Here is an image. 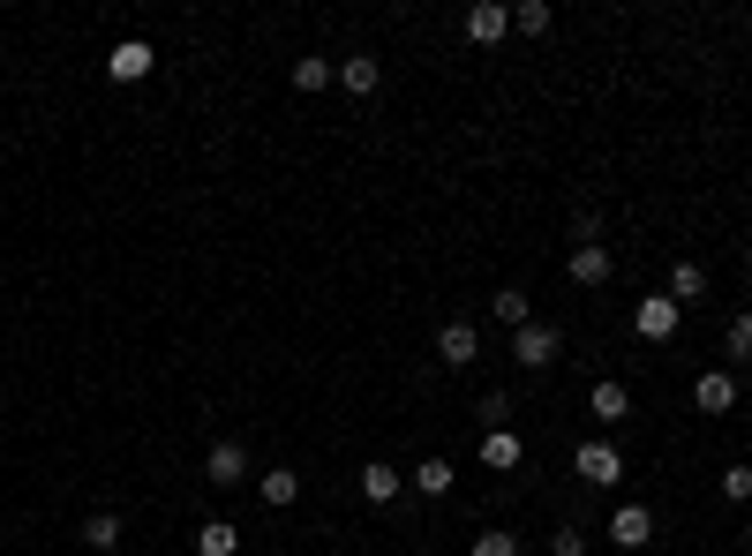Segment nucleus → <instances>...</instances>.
I'll list each match as a JSON object with an SVG mask.
<instances>
[{
  "label": "nucleus",
  "mask_w": 752,
  "mask_h": 556,
  "mask_svg": "<svg viewBox=\"0 0 752 556\" xmlns=\"http://www.w3.org/2000/svg\"><path fill=\"white\" fill-rule=\"evenodd\" d=\"M204 481H211V489H241V481H249V444L218 436V444H211V459H204Z\"/></svg>",
  "instance_id": "1"
},
{
  "label": "nucleus",
  "mask_w": 752,
  "mask_h": 556,
  "mask_svg": "<svg viewBox=\"0 0 752 556\" xmlns=\"http://www.w3.org/2000/svg\"><path fill=\"white\" fill-rule=\"evenodd\" d=\"M572 467H580V481H594V489H602V481H625V459H617L610 436H587L580 451H572Z\"/></svg>",
  "instance_id": "2"
},
{
  "label": "nucleus",
  "mask_w": 752,
  "mask_h": 556,
  "mask_svg": "<svg viewBox=\"0 0 752 556\" xmlns=\"http://www.w3.org/2000/svg\"><path fill=\"white\" fill-rule=\"evenodd\" d=\"M151 68H159V53H151V39H121L114 53H106V76H114V84H143Z\"/></svg>",
  "instance_id": "3"
},
{
  "label": "nucleus",
  "mask_w": 752,
  "mask_h": 556,
  "mask_svg": "<svg viewBox=\"0 0 752 556\" xmlns=\"http://www.w3.org/2000/svg\"><path fill=\"white\" fill-rule=\"evenodd\" d=\"M512 361L549 369V361H557V324H519V331H512Z\"/></svg>",
  "instance_id": "4"
},
{
  "label": "nucleus",
  "mask_w": 752,
  "mask_h": 556,
  "mask_svg": "<svg viewBox=\"0 0 752 556\" xmlns=\"http://www.w3.org/2000/svg\"><path fill=\"white\" fill-rule=\"evenodd\" d=\"M610 542H617V549H647V542H655V512H647V504H617V512H610Z\"/></svg>",
  "instance_id": "5"
},
{
  "label": "nucleus",
  "mask_w": 752,
  "mask_h": 556,
  "mask_svg": "<svg viewBox=\"0 0 752 556\" xmlns=\"http://www.w3.org/2000/svg\"><path fill=\"white\" fill-rule=\"evenodd\" d=\"M474 353H482V331H474V324H460V316H452V324L437 331V361H444V369H466Z\"/></svg>",
  "instance_id": "6"
},
{
  "label": "nucleus",
  "mask_w": 752,
  "mask_h": 556,
  "mask_svg": "<svg viewBox=\"0 0 752 556\" xmlns=\"http://www.w3.org/2000/svg\"><path fill=\"white\" fill-rule=\"evenodd\" d=\"M504 31H512V8H504V0H474V8H466V39L474 45H497Z\"/></svg>",
  "instance_id": "7"
},
{
  "label": "nucleus",
  "mask_w": 752,
  "mask_h": 556,
  "mask_svg": "<svg viewBox=\"0 0 752 556\" xmlns=\"http://www.w3.org/2000/svg\"><path fill=\"white\" fill-rule=\"evenodd\" d=\"M632 324H640V339H669V331H677V301H669V294H647L640 308H632Z\"/></svg>",
  "instance_id": "8"
},
{
  "label": "nucleus",
  "mask_w": 752,
  "mask_h": 556,
  "mask_svg": "<svg viewBox=\"0 0 752 556\" xmlns=\"http://www.w3.org/2000/svg\"><path fill=\"white\" fill-rule=\"evenodd\" d=\"M519 459H527V444H519L512 428H482V467L490 473H512Z\"/></svg>",
  "instance_id": "9"
},
{
  "label": "nucleus",
  "mask_w": 752,
  "mask_h": 556,
  "mask_svg": "<svg viewBox=\"0 0 752 556\" xmlns=\"http://www.w3.org/2000/svg\"><path fill=\"white\" fill-rule=\"evenodd\" d=\"M692 406H700V414H730V406H738V377H722V369H708V377L692 384Z\"/></svg>",
  "instance_id": "10"
},
{
  "label": "nucleus",
  "mask_w": 752,
  "mask_h": 556,
  "mask_svg": "<svg viewBox=\"0 0 752 556\" xmlns=\"http://www.w3.org/2000/svg\"><path fill=\"white\" fill-rule=\"evenodd\" d=\"M339 84L354 90V98H376V84H384V68H376V53H346V61H339Z\"/></svg>",
  "instance_id": "11"
},
{
  "label": "nucleus",
  "mask_w": 752,
  "mask_h": 556,
  "mask_svg": "<svg viewBox=\"0 0 752 556\" xmlns=\"http://www.w3.org/2000/svg\"><path fill=\"white\" fill-rule=\"evenodd\" d=\"M196 556H241V526L234 519H204L196 526Z\"/></svg>",
  "instance_id": "12"
},
{
  "label": "nucleus",
  "mask_w": 752,
  "mask_h": 556,
  "mask_svg": "<svg viewBox=\"0 0 752 556\" xmlns=\"http://www.w3.org/2000/svg\"><path fill=\"white\" fill-rule=\"evenodd\" d=\"M663 294L677 301V308H685V301H700V294H708V271H700L692 257H677V263H669V286H663Z\"/></svg>",
  "instance_id": "13"
},
{
  "label": "nucleus",
  "mask_w": 752,
  "mask_h": 556,
  "mask_svg": "<svg viewBox=\"0 0 752 556\" xmlns=\"http://www.w3.org/2000/svg\"><path fill=\"white\" fill-rule=\"evenodd\" d=\"M587 406H594V422H625V414H632V391L617 384V377H602V384L587 391Z\"/></svg>",
  "instance_id": "14"
},
{
  "label": "nucleus",
  "mask_w": 752,
  "mask_h": 556,
  "mask_svg": "<svg viewBox=\"0 0 752 556\" xmlns=\"http://www.w3.org/2000/svg\"><path fill=\"white\" fill-rule=\"evenodd\" d=\"M399 489H407V473H399V467H384V459L362 467V497H369V504H391Z\"/></svg>",
  "instance_id": "15"
},
{
  "label": "nucleus",
  "mask_w": 752,
  "mask_h": 556,
  "mask_svg": "<svg viewBox=\"0 0 752 556\" xmlns=\"http://www.w3.org/2000/svg\"><path fill=\"white\" fill-rule=\"evenodd\" d=\"M602 279H610V249H602V241L572 249V286H602Z\"/></svg>",
  "instance_id": "16"
},
{
  "label": "nucleus",
  "mask_w": 752,
  "mask_h": 556,
  "mask_svg": "<svg viewBox=\"0 0 752 556\" xmlns=\"http://www.w3.org/2000/svg\"><path fill=\"white\" fill-rule=\"evenodd\" d=\"M407 481H415V489L429 497V504H437V497H452V467H444V459H421V467L407 473Z\"/></svg>",
  "instance_id": "17"
},
{
  "label": "nucleus",
  "mask_w": 752,
  "mask_h": 556,
  "mask_svg": "<svg viewBox=\"0 0 752 556\" xmlns=\"http://www.w3.org/2000/svg\"><path fill=\"white\" fill-rule=\"evenodd\" d=\"M84 549H121V512H90L84 519Z\"/></svg>",
  "instance_id": "18"
},
{
  "label": "nucleus",
  "mask_w": 752,
  "mask_h": 556,
  "mask_svg": "<svg viewBox=\"0 0 752 556\" xmlns=\"http://www.w3.org/2000/svg\"><path fill=\"white\" fill-rule=\"evenodd\" d=\"M256 497H264V504H293V497H301V473L271 467V473H264V481H256Z\"/></svg>",
  "instance_id": "19"
},
{
  "label": "nucleus",
  "mask_w": 752,
  "mask_h": 556,
  "mask_svg": "<svg viewBox=\"0 0 752 556\" xmlns=\"http://www.w3.org/2000/svg\"><path fill=\"white\" fill-rule=\"evenodd\" d=\"M324 84H339L332 61H316V53H309V61H293V90H324Z\"/></svg>",
  "instance_id": "20"
},
{
  "label": "nucleus",
  "mask_w": 752,
  "mask_h": 556,
  "mask_svg": "<svg viewBox=\"0 0 752 556\" xmlns=\"http://www.w3.org/2000/svg\"><path fill=\"white\" fill-rule=\"evenodd\" d=\"M497 324H504V331L535 324V308H527V294H519V286H504V294H497Z\"/></svg>",
  "instance_id": "21"
},
{
  "label": "nucleus",
  "mask_w": 752,
  "mask_h": 556,
  "mask_svg": "<svg viewBox=\"0 0 752 556\" xmlns=\"http://www.w3.org/2000/svg\"><path fill=\"white\" fill-rule=\"evenodd\" d=\"M715 489H722V504H752V467H745V459H738V467H722Z\"/></svg>",
  "instance_id": "22"
},
{
  "label": "nucleus",
  "mask_w": 752,
  "mask_h": 556,
  "mask_svg": "<svg viewBox=\"0 0 752 556\" xmlns=\"http://www.w3.org/2000/svg\"><path fill=\"white\" fill-rule=\"evenodd\" d=\"M722 353H730V361H752V308L730 324V331H722Z\"/></svg>",
  "instance_id": "23"
},
{
  "label": "nucleus",
  "mask_w": 752,
  "mask_h": 556,
  "mask_svg": "<svg viewBox=\"0 0 752 556\" xmlns=\"http://www.w3.org/2000/svg\"><path fill=\"white\" fill-rule=\"evenodd\" d=\"M512 23L542 39V31H549V23H557V15H549V0H519V8H512Z\"/></svg>",
  "instance_id": "24"
},
{
  "label": "nucleus",
  "mask_w": 752,
  "mask_h": 556,
  "mask_svg": "<svg viewBox=\"0 0 752 556\" xmlns=\"http://www.w3.org/2000/svg\"><path fill=\"white\" fill-rule=\"evenodd\" d=\"M466 556H519V542H512V534H504V526H497V534H482V542H474V549H466Z\"/></svg>",
  "instance_id": "25"
},
{
  "label": "nucleus",
  "mask_w": 752,
  "mask_h": 556,
  "mask_svg": "<svg viewBox=\"0 0 752 556\" xmlns=\"http://www.w3.org/2000/svg\"><path fill=\"white\" fill-rule=\"evenodd\" d=\"M557 556H587V542H580V526H557V542H549Z\"/></svg>",
  "instance_id": "26"
},
{
  "label": "nucleus",
  "mask_w": 752,
  "mask_h": 556,
  "mask_svg": "<svg viewBox=\"0 0 752 556\" xmlns=\"http://www.w3.org/2000/svg\"><path fill=\"white\" fill-rule=\"evenodd\" d=\"M572 241H580V249H587V241H602V218L580 211V218H572Z\"/></svg>",
  "instance_id": "27"
},
{
  "label": "nucleus",
  "mask_w": 752,
  "mask_h": 556,
  "mask_svg": "<svg viewBox=\"0 0 752 556\" xmlns=\"http://www.w3.org/2000/svg\"><path fill=\"white\" fill-rule=\"evenodd\" d=\"M482 422H490V428L512 422V399H504V391H497V399H482Z\"/></svg>",
  "instance_id": "28"
},
{
  "label": "nucleus",
  "mask_w": 752,
  "mask_h": 556,
  "mask_svg": "<svg viewBox=\"0 0 752 556\" xmlns=\"http://www.w3.org/2000/svg\"><path fill=\"white\" fill-rule=\"evenodd\" d=\"M745 549H752V526H745Z\"/></svg>",
  "instance_id": "29"
},
{
  "label": "nucleus",
  "mask_w": 752,
  "mask_h": 556,
  "mask_svg": "<svg viewBox=\"0 0 752 556\" xmlns=\"http://www.w3.org/2000/svg\"><path fill=\"white\" fill-rule=\"evenodd\" d=\"M271 556H279V549H271Z\"/></svg>",
  "instance_id": "30"
}]
</instances>
